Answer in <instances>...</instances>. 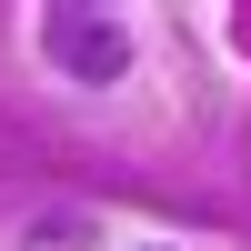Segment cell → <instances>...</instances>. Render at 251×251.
I'll return each instance as SVG.
<instances>
[{"label":"cell","mask_w":251,"mask_h":251,"mask_svg":"<svg viewBox=\"0 0 251 251\" xmlns=\"http://www.w3.org/2000/svg\"><path fill=\"white\" fill-rule=\"evenodd\" d=\"M40 40H50V60H60L71 80H121V71H131V30H121V20L50 10V20H40Z\"/></svg>","instance_id":"6da1fadb"}]
</instances>
